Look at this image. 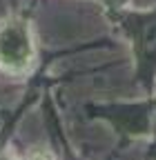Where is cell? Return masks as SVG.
<instances>
[{"mask_svg": "<svg viewBox=\"0 0 156 160\" xmlns=\"http://www.w3.org/2000/svg\"><path fill=\"white\" fill-rule=\"evenodd\" d=\"M31 40L20 20H11L0 29V67L9 71H23L31 62Z\"/></svg>", "mask_w": 156, "mask_h": 160, "instance_id": "obj_1", "label": "cell"}]
</instances>
